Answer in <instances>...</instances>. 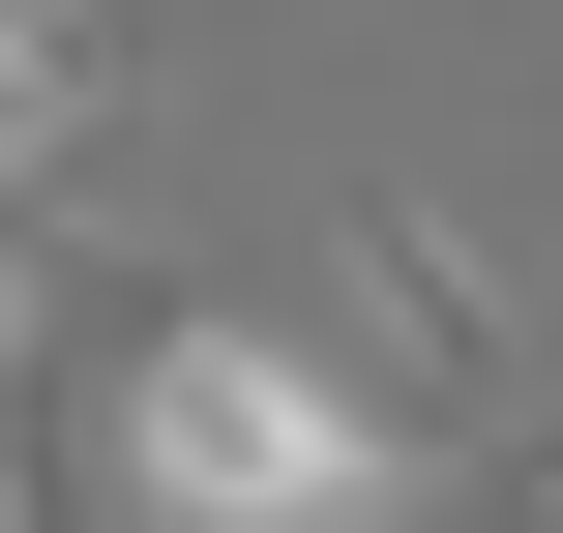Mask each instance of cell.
Wrapping results in <instances>:
<instances>
[{"instance_id":"1","label":"cell","mask_w":563,"mask_h":533,"mask_svg":"<svg viewBox=\"0 0 563 533\" xmlns=\"http://www.w3.org/2000/svg\"><path fill=\"white\" fill-rule=\"evenodd\" d=\"M416 445H445V415H416V386H327L297 326H208V297L119 326V475H148V504H386Z\"/></svg>"},{"instance_id":"2","label":"cell","mask_w":563,"mask_h":533,"mask_svg":"<svg viewBox=\"0 0 563 533\" xmlns=\"http://www.w3.org/2000/svg\"><path fill=\"white\" fill-rule=\"evenodd\" d=\"M356 297H386V386H416L475 475H563L534 415H505V297H475V237H445V208H356Z\"/></svg>"},{"instance_id":"3","label":"cell","mask_w":563,"mask_h":533,"mask_svg":"<svg viewBox=\"0 0 563 533\" xmlns=\"http://www.w3.org/2000/svg\"><path fill=\"white\" fill-rule=\"evenodd\" d=\"M119 119V30H59V0H0V178H59Z\"/></svg>"},{"instance_id":"4","label":"cell","mask_w":563,"mask_h":533,"mask_svg":"<svg viewBox=\"0 0 563 533\" xmlns=\"http://www.w3.org/2000/svg\"><path fill=\"white\" fill-rule=\"evenodd\" d=\"M59 297H89V267H59V237H30V178H0V475H30V356H59Z\"/></svg>"}]
</instances>
